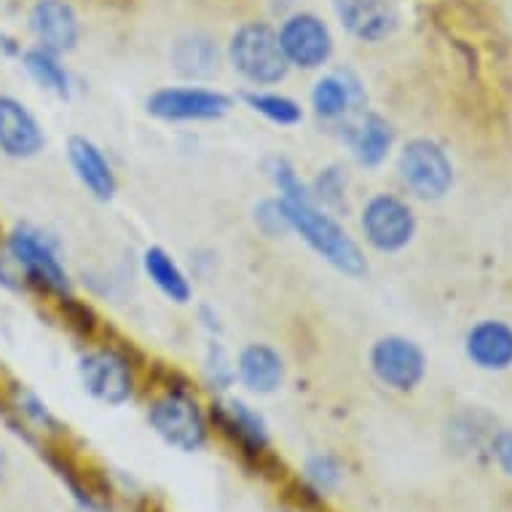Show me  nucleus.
I'll return each instance as SVG.
<instances>
[{
	"mask_svg": "<svg viewBox=\"0 0 512 512\" xmlns=\"http://www.w3.org/2000/svg\"><path fill=\"white\" fill-rule=\"evenodd\" d=\"M282 204H285L287 220H290V231L301 236L322 261L330 263L341 274H349V277L368 274L365 252L357 244V239H352V234L338 223L336 215L322 210L311 199H303V202H285L282 199Z\"/></svg>",
	"mask_w": 512,
	"mask_h": 512,
	"instance_id": "nucleus-1",
	"label": "nucleus"
},
{
	"mask_svg": "<svg viewBox=\"0 0 512 512\" xmlns=\"http://www.w3.org/2000/svg\"><path fill=\"white\" fill-rule=\"evenodd\" d=\"M228 62L252 86H274L290 73L277 30L266 22H247L228 41Z\"/></svg>",
	"mask_w": 512,
	"mask_h": 512,
	"instance_id": "nucleus-2",
	"label": "nucleus"
},
{
	"mask_svg": "<svg viewBox=\"0 0 512 512\" xmlns=\"http://www.w3.org/2000/svg\"><path fill=\"white\" fill-rule=\"evenodd\" d=\"M148 424L164 443L183 454L202 451L210 437L202 405L196 403V397L177 392V389L153 400L148 408Z\"/></svg>",
	"mask_w": 512,
	"mask_h": 512,
	"instance_id": "nucleus-3",
	"label": "nucleus"
},
{
	"mask_svg": "<svg viewBox=\"0 0 512 512\" xmlns=\"http://www.w3.org/2000/svg\"><path fill=\"white\" fill-rule=\"evenodd\" d=\"M397 175L413 196L424 202L443 199L454 185V164L448 153L427 137H416L403 145L397 156Z\"/></svg>",
	"mask_w": 512,
	"mask_h": 512,
	"instance_id": "nucleus-4",
	"label": "nucleus"
},
{
	"mask_svg": "<svg viewBox=\"0 0 512 512\" xmlns=\"http://www.w3.org/2000/svg\"><path fill=\"white\" fill-rule=\"evenodd\" d=\"M234 100L218 89L204 86H164L145 100L148 116L167 124H191V121H218L228 116Z\"/></svg>",
	"mask_w": 512,
	"mask_h": 512,
	"instance_id": "nucleus-5",
	"label": "nucleus"
},
{
	"mask_svg": "<svg viewBox=\"0 0 512 512\" xmlns=\"http://www.w3.org/2000/svg\"><path fill=\"white\" fill-rule=\"evenodd\" d=\"M360 231L373 250L400 252L416 236V215L400 196L376 194L362 207Z\"/></svg>",
	"mask_w": 512,
	"mask_h": 512,
	"instance_id": "nucleus-6",
	"label": "nucleus"
},
{
	"mask_svg": "<svg viewBox=\"0 0 512 512\" xmlns=\"http://www.w3.org/2000/svg\"><path fill=\"white\" fill-rule=\"evenodd\" d=\"M370 370L384 387L395 392H411L424 381L427 357L416 341L405 336H381L370 346Z\"/></svg>",
	"mask_w": 512,
	"mask_h": 512,
	"instance_id": "nucleus-7",
	"label": "nucleus"
},
{
	"mask_svg": "<svg viewBox=\"0 0 512 512\" xmlns=\"http://www.w3.org/2000/svg\"><path fill=\"white\" fill-rule=\"evenodd\" d=\"M78 376L86 392L105 405H124L135 395V370L116 349H92L81 354Z\"/></svg>",
	"mask_w": 512,
	"mask_h": 512,
	"instance_id": "nucleus-8",
	"label": "nucleus"
},
{
	"mask_svg": "<svg viewBox=\"0 0 512 512\" xmlns=\"http://www.w3.org/2000/svg\"><path fill=\"white\" fill-rule=\"evenodd\" d=\"M277 35L290 68L319 70L333 57V33L328 22L319 19L317 14L301 11V14L287 17Z\"/></svg>",
	"mask_w": 512,
	"mask_h": 512,
	"instance_id": "nucleus-9",
	"label": "nucleus"
},
{
	"mask_svg": "<svg viewBox=\"0 0 512 512\" xmlns=\"http://www.w3.org/2000/svg\"><path fill=\"white\" fill-rule=\"evenodd\" d=\"M9 255L27 271V277L35 279L38 285L49 287L51 293H68L70 277L57 250L51 247L46 236L33 226H17L9 234Z\"/></svg>",
	"mask_w": 512,
	"mask_h": 512,
	"instance_id": "nucleus-10",
	"label": "nucleus"
},
{
	"mask_svg": "<svg viewBox=\"0 0 512 512\" xmlns=\"http://www.w3.org/2000/svg\"><path fill=\"white\" fill-rule=\"evenodd\" d=\"M46 148L38 118L17 97L0 94V153L9 159H35Z\"/></svg>",
	"mask_w": 512,
	"mask_h": 512,
	"instance_id": "nucleus-11",
	"label": "nucleus"
},
{
	"mask_svg": "<svg viewBox=\"0 0 512 512\" xmlns=\"http://www.w3.org/2000/svg\"><path fill=\"white\" fill-rule=\"evenodd\" d=\"M27 22L38 46L51 54H68L78 46L81 25L73 6L65 0H38L30 9Z\"/></svg>",
	"mask_w": 512,
	"mask_h": 512,
	"instance_id": "nucleus-12",
	"label": "nucleus"
},
{
	"mask_svg": "<svg viewBox=\"0 0 512 512\" xmlns=\"http://www.w3.org/2000/svg\"><path fill=\"white\" fill-rule=\"evenodd\" d=\"M338 22L352 38L378 43L395 33L397 11L392 0H333Z\"/></svg>",
	"mask_w": 512,
	"mask_h": 512,
	"instance_id": "nucleus-13",
	"label": "nucleus"
},
{
	"mask_svg": "<svg viewBox=\"0 0 512 512\" xmlns=\"http://www.w3.org/2000/svg\"><path fill=\"white\" fill-rule=\"evenodd\" d=\"M68 161L76 172L78 183L97 199V202H110L118 191L116 172L110 167L108 156L102 153L97 143L89 137H70L68 140Z\"/></svg>",
	"mask_w": 512,
	"mask_h": 512,
	"instance_id": "nucleus-14",
	"label": "nucleus"
},
{
	"mask_svg": "<svg viewBox=\"0 0 512 512\" xmlns=\"http://www.w3.org/2000/svg\"><path fill=\"white\" fill-rule=\"evenodd\" d=\"M236 378L250 395H274L285 384V360L269 344H247L234 360Z\"/></svg>",
	"mask_w": 512,
	"mask_h": 512,
	"instance_id": "nucleus-15",
	"label": "nucleus"
},
{
	"mask_svg": "<svg viewBox=\"0 0 512 512\" xmlns=\"http://www.w3.org/2000/svg\"><path fill=\"white\" fill-rule=\"evenodd\" d=\"M464 352L483 370H507L512 365V328L499 319H483L464 338Z\"/></svg>",
	"mask_w": 512,
	"mask_h": 512,
	"instance_id": "nucleus-16",
	"label": "nucleus"
},
{
	"mask_svg": "<svg viewBox=\"0 0 512 512\" xmlns=\"http://www.w3.org/2000/svg\"><path fill=\"white\" fill-rule=\"evenodd\" d=\"M362 105V86L352 73H330L311 86V110L325 121H344Z\"/></svg>",
	"mask_w": 512,
	"mask_h": 512,
	"instance_id": "nucleus-17",
	"label": "nucleus"
},
{
	"mask_svg": "<svg viewBox=\"0 0 512 512\" xmlns=\"http://www.w3.org/2000/svg\"><path fill=\"white\" fill-rule=\"evenodd\" d=\"M169 59H172V68L183 78L207 81V78L218 76L220 70L218 41L207 33L180 35L172 46Z\"/></svg>",
	"mask_w": 512,
	"mask_h": 512,
	"instance_id": "nucleus-18",
	"label": "nucleus"
},
{
	"mask_svg": "<svg viewBox=\"0 0 512 512\" xmlns=\"http://www.w3.org/2000/svg\"><path fill=\"white\" fill-rule=\"evenodd\" d=\"M349 145L357 164L365 169L381 167L392 153L395 145V129L389 124L387 118L378 116V113H365V116L352 126L349 132Z\"/></svg>",
	"mask_w": 512,
	"mask_h": 512,
	"instance_id": "nucleus-19",
	"label": "nucleus"
},
{
	"mask_svg": "<svg viewBox=\"0 0 512 512\" xmlns=\"http://www.w3.org/2000/svg\"><path fill=\"white\" fill-rule=\"evenodd\" d=\"M215 416H218L220 427L226 429L231 437H236L252 454H261L263 448L269 445L266 421H263L261 413L250 408L244 400H228V403L218 405Z\"/></svg>",
	"mask_w": 512,
	"mask_h": 512,
	"instance_id": "nucleus-20",
	"label": "nucleus"
},
{
	"mask_svg": "<svg viewBox=\"0 0 512 512\" xmlns=\"http://www.w3.org/2000/svg\"><path fill=\"white\" fill-rule=\"evenodd\" d=\"M143 271L164 298L180 303V306L191 301V295H194L191 279L164 247H148L143 252Z\"/></svg>",
	"mask_w": 512,
	"mask_h": 512,
	"instance_id": "nucleus-21",
	"label": "nucleus"
},
{
	"mask_svg": "<svg viewBox=\"0 0 512 512\" xmlns=\"http://www.w3.org/2000/svg\"><path fill=\"white\" fill-rule=\"evenodd\" d=\"M25 70L43 92L54 94L59 100L70 97V76L65 65L59 62V54H51V51L35 46V49L25 51Z\"/></svg>",
	"mask_w": 512,
	"mask_h": 512,
	"instance_id": "nucleus-22",
	"label": "nucleus"
},
{
	"mask_svg": "<svg viewBox=\"0 0 512 512\" xmlns=\"http://www.w3.org/2000/svg\"><path fill=\"white\" fill-rule=\"evenodd\" d=\"M244 102H247V108L252 113H258L266 121L277 126H295L303 121V108L301 102H295L293 97H287V94L279 92H261V89H255V92L244 94Z\"/></svg>",
	"mask_w": 512,
	"mask_h": 512,
	"instance_id": "nucleus-23",
	"label": "nucleus"
},
{
	"mask_svg": "<svg viewBox=\"0 0 512 512\" xmlns=\"http://www.w3.org/2000/svg\"><path fill=\"white\" fill-rule=\"evenodd\" d=\"M346 188H349L346 172L333 164V167L319 169V175L309 185V196L322 210H341L346 207Z\"/></svg>",
	"mask_w": 512,
	"mask_h": 512,
	"instance_id": "nucleus-24",
	"label": "nucleus"
},
{
	"mask_svg": "<svg viewBox=\"0 0 512 512\" xmlns=\"http://www.w3.org/2000/svg\"><path fill=\"white\" fill-rule=\"evenodd\" d=\"M204 378L212 389L218 392H226V389L234 387L236 381V365L231 360V354L218 338H212L207 344V352H204Z\"/></svg>",
	"mask_w": 512,
	"mask_h": 512,
	"instance_id": "nucleus-25",
	"label": "nucleus"
},
{
	"mask_svg": "<svg viewBox=\"0 0 512 512\" xmlns=\"http://www.w3.org/2000/svg\"><path fill=\"white\" fill-rule=\"evenodd\" d=\"M303 475L319 494H333L344 483V467H341L336 456L330 454L309 456L306 464H303Z\"/></svg>",
	"mask_w": 512,
	"mask_h": 512,
	"instance_id": "nucleus-26",
	"label": "nucleus"
},
{
	"mask_svg": "<svg viewBox=\"0 0 512 512\" xmlns=\"http://www.w3.org/2000/svg\"><path fill=\"white\" fill-rule=\"evenodd\" d=\"M269 175L274 180L279 191V199L285 202H303V199H311L309 196V185L303 183L295 167L287 159H274L269 167Z\"/></svg>",
	"mask_w": 512,
	"mask_h": 512,
	"instance_id": "nucleus-27",
	"label": "nucleus"
},
{
	"mask_svg": "<svg viewBox=\"0 0 512 512\" xmlns=\"http://www.w3.org/2000/svg\"><path fill=\"white\" fill-rule=\"evenodd\" d=\"M255 226H258L261 234L271 236V239L293 234L282 199H266V202L258 204V207H255Z\"/></svg>",
	"mask_w": 512,
	"mask_h": 512,
	"instance_id": "nucleus-28",
	"label": "nucleus"
},
{
	"mask_svg": "<svg viewBox=\"0 0 512 512\" xmlns=\"http://www.w3.org/2000/svg\"><path fill=\"white\" fill-rule=\"evenodd\" d=\"M494 459L496 464L502 467L504 475H510L512 478V429H502L499 435L494 437Z\"/></svg>",
	"mask_w": 512,
	"mask_h": 512,
	"instance_id": "nucleus-29",
	"label": "nucleus"
},
{
	"mask_svg": "<svg viewBox=\"0 0 512 512\" xmlns=\"http://www.w3.org/2000/svg\"><path fill=\"white\" fill-rule=\"evenodd\" d=\"M19 411H25L27 416H33L38 424H54L49 416V411H46V405L41 403V400H35L33 395H25V400H22V408Z\"/></svg>",
	"mask_w": 512,
	"mask_h": 512,
	"instance_id": "nucleus-30",
	"label": "nucleus"
},
{
	"mask_svg": "<svg viewBox=\"0 0 512 512\" xmlns=\"http://www.w3.org/2000/svg\"><path fill=\"white\" fill-rule=\"evenodd\" d=\"M199 319H202L204 330H210L212 336H220V330H223V325H220L218 311L212 309V306H202V309H199Z\"/></svg>",
	"mask_w": 512,
	"mask_h": 512,
	"instance_id": "nucleus-31",
	"label": "nucleus"
},
{
	"mask_svg": "<svg viewBox=\"0 0 512 512\" xmlns=\"http://www.w3.org/2000/svg\"><path fill=\"white\" fill-rule=\"evenodd\" d=\"M3 472H6V451H3V445H0V478H3Z\"/></svg>",
	"mask_w": 512,
	"mask_h": 512,
	"instance_id": "nucleus-32",
	"label": "nucleus"
}]
</instances>
